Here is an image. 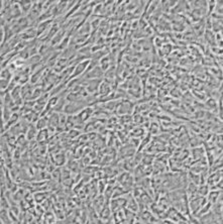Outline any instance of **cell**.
<instances>
[{"instance_id": "1", "label": "cell", "mask_w": 223, "mask_h": 224, "mask_svg": "<svg viewBox=\"0 0 223 224\" xmlns=\"http://www.w3.org/2000/svg\"><path fill=\"white\" fill-rule=\"evenodd\" d=\"M90 62L91 61H84V62H81L80 64H78L77 66L75 67V69H74V73H73V75H72V77L71 78L73 79L74 77H78V76H80L81 74H83L84 73V71L86 70V68H87L88 66L90 65ZM71 79V80H72Z\"/></svg>"}, {"instance_id": "2", "label": "cell", "mask_w": 223, "mask_h": 224, "mask_svg": "<svg viewBox=\"0 0 223 224\" xmlns=\"http://www.w3.org/2000/svg\"><path fill=\"white\" fill-rule=\"evenodd\" d=\"M100 85H101V81H98L97 79H92L87 81V87H85V89L88 93H94L98 90V88H100Z\"/></svg>"}, {"instance_id": "3", "label": "cell", "mask_w": 223, "mask_h": 224, "mask_svg": "<svg viewBox=\"0 0 223 224\" xmlns=\"http://www.w3.org/2000/svg\"><path fill=\"white\" fill-rule=\"evenodd\" d=\"M92 113H93V109L91 107H86V108H84V109L81 111L80 113L78 114V117L80 118V120L82 122H84V121H86V120H88V118L92 115Z\"/></svg>"}, {"instance_id": "4", "label": "cell", "mask_w": 223, "mask_h": 224, "mask_svg": "<svg viewBox=\"0 0 223 224\" xmlns=\"http://www.w3.org/2000/svg\"><path fill=\"white\" fill-rule=\"evenodd\" d=\"M103 75V72H102V69L99 68V67H94V68L92 69V71H89V73H88V75L86 77L87 78H90V80H92V79H97L99 78V77H101Z\"/></svg>"}, {"instance_id": "5", "label": "cell", "mask_w": 223, "mask_h": 224, "mask_svg": "<svg viewBox=\"0 0 223 224\" xmlns=\"http://www.w3.org/2000/svg\"><path fill=\"white\" fill-rule=\"evenodd\" d=\"M49 124H50V127H54V128L60 124V115L58 114V113L54 112L51 115V117H50L49 119Z\"/></svg>"}, {"instance_id": "6", "label": "cell", "mask_w": 223, "mask_h": 224, "mask_svg": "<svg viewBox=\"0 0 223 224\" xmlns=\"http://www.w3.org/2000/svg\"><path fill=\"white\" fill-rule=\"evenodd\" d=\"M197 194L200 195L201 197H206V196H207V195L209 194V187H208V185H205V184L200 185V187L198 188Z\"/></svg>"}, {"instance_id": "7", "label": "cell", "mask_w": 223, "mask_h": 224, "mask_svg": "<svg viewBox=\"0 0 223 224\" xmlns=\"http://www.w3.org/2000/svg\"><path fill=\"white\" fill-rule=\"evenodd\" d=\"M49 121V119H47V117H42V118L37 119V125H35V127L38 129V130H42V129L45 128V126H47V122Z\"/></svg>"}, {"instance_id": "8", "label": "cell", "mask_w": 223, "mask_h": 224, "mask_svg": "<svg viewBox=\"0 0 223 224\" xmlns=\"http://www.w3.org/2000/svg\"><path fill=\"white\" fill-rule=\"evenodd\" d=\"M37 127H35V126L29 127V128L27 129V136H26V138H27L28 140H32V138H35V136L37 135Z\"/></svg>"}, {"instance_id": "9", "label": "cell", "mask_w": 223, "mask_h": 224, "mask_svg": "<svg viewBox=\"0 0 223 224\" xmlns=\"http://www.w3.org/2000/svg\"><path fill=\"white\" fill-rule=\"evenodd\" d=\"M219 195H220V193L218 191H216V192H211V193L208 194V199H209V201H208V202H210L211 204L215 203V202H216L217 200H218V198H219Z\"/></svg>"}, {"instance_id": "10", "label": "cell", "mask_w": 223, "mask_h": 224, "mask_svg": "<svg viewBox=\"0 0 223 224\" xmlns=\"http://www.w3.org/2000/svg\"><path fill=\"white\" fill-rule=\"evenodd\" d=\"M100 93L102 94V96H107V94L109 93L110 91V87L108 84L106 83H101V85H100Z\"/></svg>"}, {"instance_id": "11", "label": "cell", "mask_w": 223, "mask_h": 224, "mask_svg": "<svg viewBox=\"0 0 223 224\" xmlns=\"http://www.w3.org/2000/svg\"><path fill=\"white\" fill-rule=\"evenodd\" d=\"M11 76H12V74H11V71L9 69L2 70V72H1V79H3V80H9V81H10Z\"/></svg>"}, {"instance_id": "12", "label": "cell", "mask_w": 223, "mask_h": 224, "mask_svg": "<svg viewBox=\"0 0 223 224\" xmlns=\"http://www.w3.org/2000/svg\"><path fill=\"white\" fill-rule=\"evenodd\" d=\"M35 196H38V198H35V201L38 202V203H42L45 198V193H37L35 194Z\"/></svg>"}, {"instance_id": "13", "label": "cell", "mask_w": 223, "mask_h": 224, "mask_svg": "<svg viewBox=\"0 0 223 224\" xmlns=\"http://www.w3.org/2000/svg\"><path fill=\"white\" fill-rule=\"evenodd\" d=\"M206 103H208V106H210V107H212V108L216 107V101H215L214 99H209Z\"/></svg>"}, {"instance_id": "14", "label": "cell", "mask_w": 223, "mask_h": 224, "mask_svg": "<svg viewBox=\"0 0 223 224\" xmlns=\"http://www.w3.org/2000/svg\"><path fill=\"white\" fill-rule=\"evenodd\" d=\"M66 61H68V60H67V59H64V58H63V60H60V61H59V64H58V67H60V68H61V70H63V69H64L63 67L61 66V65H62L61 63H62V62H66ZM64 64H65V63H63V65H64Z\"/></svg>"}, {"instance_id": "15", "label": "cell", "mask_w": 223, "mask_h": 224, "mask_svg": "<svg viewBox=\"0 0 223 224\" xmlns=\"http://www.w3.org/2000/svg\"><path fill=\"white\" fill-rule=\"evenodd\" d=\"M69 134H73L71 137H75V136H77L79 134V132L78 131H75V130H71L70 132H69Z\"/></svg>"}]
</instances>
